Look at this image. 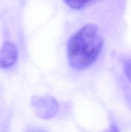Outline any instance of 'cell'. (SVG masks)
Masks as SVG:
<instances>
[{"label": "cell", "instance_id": "cell-1", "mask_svg": "<svg viewBox=\"0 0 131 132\" xmlns=\"http://www.w3.org/2000/svg\"><path fill=\"white\" fill-rule=\"evenodd\" d=\"M103 46V36L99 27L88 24L71 36L67 45L70 66L76 70L90 67L99 57Z\"/></svg>", "mask_w": 131, "mask_h": 132}, {"label": "cell", "instance_id": "cell-2", "mask_svg": "<svg viewBox=\"0 0 131 132\" xmlns=\"http://www.w3.org/2000/svg\"><path fill=\"white\" fill-rule=\"evenodd\" d=\"M33 106L37 114L43 118H53L58 110V104L52 97H38L34 100Z\"/></svg>", "mask_w": 131, "mask_h": 132}, {"label": "cell", "instance_id": "cell-3", "mask_svg": "<svg viewBox=\"0 0 131 132\" xmlns=\"http://www.w3.org/2000/svg\"><path fill=\"white\" fill-rule=\"evenodd\" d=\"M18 58L16 46L11 42H5L0 49V68L6 69L12 67Z\"/></svg>", "mask_w": 131, "mask_h": 132}, {"label": "cell", "instance_id": "cell-4", "mask_svg": "<svg viewBox=\"0 0 131 132\" xmlns=\"http://www.w3.org/2000/svg\"><path fill=\"white\" fill-rule=\"evenodd\" d=\"M91 0H64L66 5L73 9H80L87 5Z\"/></svg>", "mask_w": 131, "mask_h": 132}, {"label": "cell", "instance_id": "cell-5", "mask_svg": "<svg viewBox=\"0 0 131 132\" xmlns=\"http://www.w3.org/2000/svg\"><path fill=\"white\" fill-rule=\"evenodd\" d=\"M125 72L128 79L131 82V60L128 62H127L125 64Z\"/></svg>", "mask_w": 131, "mask_h": 132}, {"label": "cell", "instance_id": "cell-6", "mask_svg": "<svg viewBox=\"0 0 131 132\" xmlns=\"http://www.w3.org/2000/svg\"><path fill=\"white\" fill-rule=\"evenodd\" d=\"M105 132H119V131L116 126H111L107 131H106Z\"/></svg>", "mask_w": 131, "mask_h": 132}, {"label": "cell", "instance_id": "cell-7", "mask_svg": "<svg viewBox=\"0 0 131 132\" xmlns=\"http://www.w3.org/2000/svg\"><path fill=\"white\" fill-rule=\"evenodd\" d=\"M27 132H45L42 130H39V129H30Z\"/></svg>", "mask_w": 131, "mask_h": 132}]
</instances>
